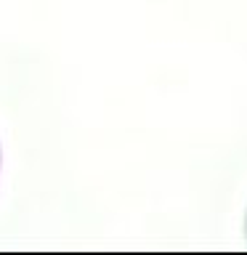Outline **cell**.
<instances>
[{
    "instance_id": "6da1fadb",
    "label": "cell",
    "mask_w": 247,
    "mask_h": 255,
    "mask_svg": "<svg viewBox=\"0 0 247 255\" xmlns=\"http://www.w3.org/2000/svg\"><path fill=\"white\" fill-rule=\"evenodd\" d=\"M245 231H247V223H245Z\"/></svg>"
},
{
    "instance_id": "7a4b0ae2",
    "label": "cell",
    "mask_w": 247,
    "mask_h": 255,
    "mask_svg": "<svg viewBox=\"0 0 247 255\" xmlns=\"http://www.w3.org/2000/svg\"><path fill=\"white\" fill-rule=\"evenodd\" d=\"M0 159H3V157H0Z\"/></svg>"
}]
</instances>
